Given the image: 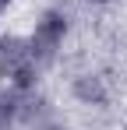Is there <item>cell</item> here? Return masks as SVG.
<instances>
[{
    "mask_svg": "<svg viewBox=\"0 0 127 130\" xmlns=\"http://www.w3.org/2000/svg\"><path fill=\"white\" fill-rule=\"evenodd\" d=\"M78 95H81V99L103 102V88H99V81H92V77H81V81H78Z\"/></svg>",
    "mask_w": 127,
    "mask_h": 130,
    "instance_id": "cell-3",
    "label": "cell"
},
{
    "mask_svg": "<svg viewBox=\"0 0 127 130\" xmlns=\"http://www.w3.org/2000/svg\"><path fill=\"white\" fill-rule=\"evenodd\" d=\"M64 35H67V18L60 11H46L39 21H35V32L28 39V49H32V60L35 63H46L57 56V49L64 46Z\"/></svg>",
    "mask_w": 127,
    "mask_h": 130,
    "instance_id": "cell-1",
    "label": "cell"
},
{
    "mask_svg": "<svg viewBox=\"0 0 127 130\" xmlns=\"http://www.w3.org/2000/svg\"><path fill=\"white\" fill-rule=\"evenodd\" d=\"M7 4H11V0H0V11H4V7H7Z\"/></svg>",
    "mask_w": 127,
    "mask_h": 130,
    "instance_id": "cell-4",
    "label": "cell"
},
{
    "mask_svg": "<svg viewBox=\"0 0 127 130\" xmlns=\"http://www.w3.org/2000/svg\"><path fill=\"white\" fill-rule=\"evenodd\" d=\"M21 116V99L18 91H0V130H7Z\"/></svg>",
    "mask_w": 127,
    "mask_h": 130,
    "instance_id": "cell-2",
    "label": "cell"
},
{
    "mask_svg": "<svg viewBox=\"0 0 127 130\" xmlns=\"http://www.w3.org/2000/svg\"><path fill=\"white\" fill-rule=\"evenodd\" d=\"M95 4H106V0H95Z\"/></svg>",
    "mask_w": 127,
    "mask_h": 130,
    "instance_id": "cell-5",
    "label": "cell"
}]
</instances>
